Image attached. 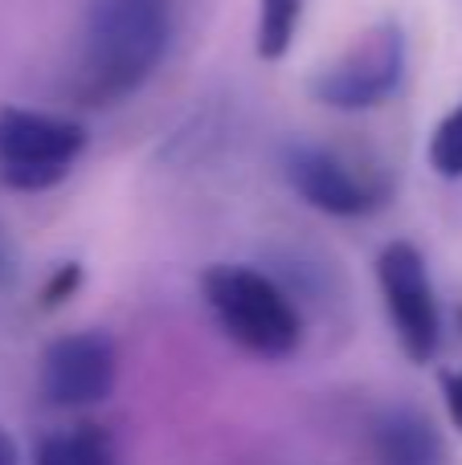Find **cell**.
Segmentation results:
<instances>
[{
    "instance_id": "6da1fadb",
    "label": "cell",
    "mask_w": 462,
    "mask_h": 465,
    "mask_svg": "<svg viewBox=\"0 0 462 465\" xmlns=\"http://www.w3.org/2000/svg\"><path fill=\"white\" fill-rule=\"evenodd\" d=\"M168 41L172 0H90L74 94L82 106H115L131 98L164 62Z\"/></svg>"
},
{
    "instance_id": "7a4b0ae2",
    "label": "cell",
    "mask_w": 462,
    "mask_h": 465,
    "mask_svg": "<svg viewBox=\"0 0 462 465\" xmlns=\"http://www.w3.org/2000/svg\"><path fill=\"white\" fill-rule=\"evenodd\" d=\"M201 294L217 327L254 360L283 363L303 347V314L270 273L217 262L201 273Z\"/></svg>"
},
{
    "instance_id": "3957f363",
    "label": "cell",
    "mask_w": 462,
    "mask_h": 465,
    "mask_svg": "<svg viewBox=\"0 0 462 465\" xmlns=\"http://www.w3.org/2000/svg\"><path fill=\"white\" fill-rule=\"evenodd\" d=\"M86 152V127L65 114L0 106V180L16 193L62 184Z\"/></svg>"
},
{
    "instance_id": "277c9868",
    "label": "cell",
    "mask_w": 462,
    "mask_h": 465,
    "mask_svg": "<svg viewBox=\"0 0 462 465\" xmlns=\"http://www.w3.org/2000/svg\"><path fill=\"white\" fill-rule=\"evenodd\" d=\"M406 78V33L397 21H381L357 37V45L307 82L311 98L332 111H373L389 103Z\"/></svg>"
},
{
    "instance_id": "5b68a950",
    "label": "cell",
    "mask_w": 462,
    "mask_h": 465,
    "mask_svg": "<svg viewBox=\"0 0 462 465\" xmlns=\"http://www.w3.org/2000/svg\"><path fill=\"white\" fill-rule=\"evenodd\" d=\"M377 282H381L385 314H389L406 360L434 363L442 347V311L426 253L414 241H389L377 257Z\"/></svg>"
},
{
    "instance_id": "8992f818",
    "label": "cell",
    "mask_w": 462,
    "mask_h": 465,
    "mask_svg": "<svg viewBox=\"0 0 462 465\" xmlns=\"http://www.w3.org/2000/svg\"><path fill=\"white\" fill-rule=\"evenodd\" d=\"M283 176L316 213L327 217H368L389 201V184L373 168L324 143L295 139L283 147Z\"/></svg>"
},
{
    "instance_id": "52a82bcc",
    "label": "cell",
    "mask_w": 462,
    "mask_h": 465,
    "mask_svg": "<svg viewBox=\"0 0 462 465\" xmlns=\"http://www.w3.org/2000/svg\"><path fill=\"white\" fill-rule=\"evenodd\" d=\"M115 384H119V343L111 331H70L41 351L37 392L49 409H95L115 392Z\"/></svg>"
},
{
    "instance_id": "ba28073f",
    "label": "cell",
    "mask_w": 462,
    "mask_h": 465,
    "mask_svg": "<svg viewBox=\"0 0 462 465\" xmlns=\"http://www.w3.org/2000/svg\"><path fill=\"white\" fill-rule=\"evenodd\" d=\"M373 441L381 465H442L438 429L414 409H389L377 420Z\"/></svg>"
},
{
    "instance_id": "9c48e42d",
    "label": "cell",
    "mask_w": 462,
    "mask_h": 465,
    "mask_svg": "<svg viewBox=\"0 0 462 465\" xmlns=\"http://www.w3.org/2000/svg\"><path fill=\"white\" fill-rule=\"evenodd\" d=\"M33 465H123V458H119V441L111 437V429L82 420V425L57 429V433L41 437Z\"/></svg>"
},
{
    "instance_id": "30bf717a",
    "label": "cell",
    "mask_w": 462,
    "mask_h": 465,
    "mask_svg": "<svg viewBox=\"0 0 462 465\" xmlns=\"http://www.w3.org/2000/svg\"><path fill=\"white\" fill-rule=\"evenodd\" d=\"M303 21V0H258V25H254V54L262 62H278L295 45Z\"/></svg>"
},
{
    "instance_id": "8fae6325",
    "label": "cell",
    "mask_w": 462,
    "mask_h": 465,
    "mask_svg": "<svg viewBox=\"0 0 462 465\" xmlns=\"http://www.w3.org/2000/svg\"><path fill=\"white\" fill-rule=\"evenodd\" d=\"M430 168L442 180H462V103L430 135Z\"/></svg>"
},
{
    "instance_id": "7c38bea8",
    "label": "cell",
    "mask_w": 462,
    "mask_h": 465,
    "mask_svg": "<svg viewBox=\"0 0 462 465\" xmlns=\"http://www.w3.org/2000/svg\"><path fill=\"white\" fill-rule=\"evenodd\" d=\"M78 286H82V265H78V262L57 265L54 278H49L45 290H41V306H45V311H54V306H62Z\"/></svg>"
},
{
    "instance_id": "4fadbf2b",
    "label": "cell",
    "mask_w": 462,
    "mask_h": 465,
    "mask_svg": "<svg viewBox=\"0 0 462 465\" xmlns=\"http://www.w3.org/2000/svg\"><path fill=\"white\" fill-rule=\"evenodd\" d=\"M442 396H447V412L462 433V371H442Z\"/></svg>"
},
{
    "instance_id": "5bb4252c",
    "label": "cell",
    "mask_w": 462,
    "mask_h": 465,
    "mask_svg": "<svg viewBox=\"0 0 462 465\" xmlns=\"http://www.w3.org/2000/svg\"><path fill=\"white\" fill-rule=\"evenodd\" d=\"M0 465H21V453H16V441L8 437V429L0 425Z\"/></svg>"
},
{
    "instance_id": "9a60e30c",
    "label": "cell",
    "mask_w": 462,
    "mask_h": 465,
    "mask_svg": "<svg viewBox=\"0 0 462 465\" xmlns=\"http://www.w3.org/2000/svg\"><path fill=\"white\" fill-rule=\"evenodd\" d=\"M458 322H462V311H458Z\"/></svg>"
}]
</instances>
